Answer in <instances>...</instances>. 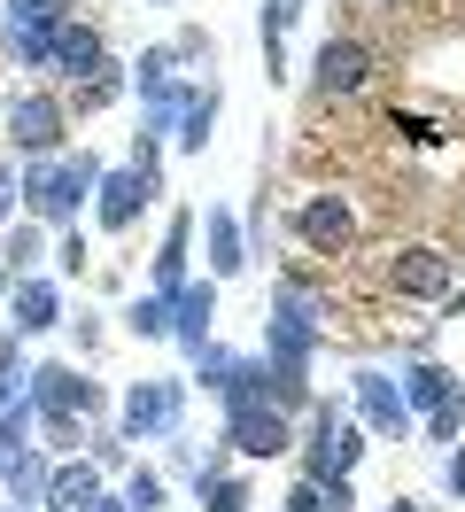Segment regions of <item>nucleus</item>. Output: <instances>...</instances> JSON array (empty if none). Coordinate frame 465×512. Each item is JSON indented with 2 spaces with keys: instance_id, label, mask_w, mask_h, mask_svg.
<instances>
[{
  "instance_id": "nucleus-1",
  "label": "nucleus",
  "mask_w": 465,
  "mask_h": 512,
  "mask_svg": "<svg viewBox=\"0 0 465 512\" xmlns=\"http://www.w3.org/2000/svg\"><path fill=\"white\" fill-rule=\"evenodd\" d=\"M93 187H101V163H93V156H78V163H39V171L24 179L31 210H39L47 225H70V218H78V202H86Z\"/></svg>"
},
{
  "instance_id": "nucleus-2",
  "label": "nucleus",
  "mask_w": 465,
  "mask_h": 512,
  "mask_svg": "<svg viewBox=\"0 0 465 512\" xmlns=\"http://www.w3.org/2000/svg\"><path fill=\"white\" fill-rule=\"evenodd\" d=\"M310 342H318V303L287 280V288H279V311H272V365L303 373V365H310Z\"/></svg>"
},
{
  "instance_id": "nucleus-3",
  "label": "nucleus",
  "mask_w": 465,
  "mask_h": 512,
  "mask_svg": "<svg viewBox=\"0 0 465 512\" xmlns=\"http://www.w3.org/2000/svg\"><path fill=\"white\" fill-rule=\"evenodd\" d=\"M233 412H225V435H233V450L241 458H279L287 450V412L279 404H264V396H225Z\"/></svg>"
},
{
  "instance_id": "nucleus-4",
  "label": "nucleus",
  "mask_w": 465,
  "mask_h": 512,
  "mask_svg": "<svg viewBox=\"0 0 465 512\" xmlns=\"http://www.w3.org/2000/svg\"><path fill=\"white\" fill-rule=\"evenodd\" d=\"M403 404H419V412L434 419V443H458L465 396H458V381H450L442 365H419V373H403Z\"/></svg>"
},
{
  "instance_id": "nucleus-5",
  "label": "nucleus",
  "mask_w": 465,
  "mask_h": 512,
  "mask_svg": "<svg viewBox=\"0 0 465 512\" xmlns=\"http://www.w3.org/2000/svg\"><path fill=\"white\" fill-rule=\"evenodd\" d=\"M365 78H372V47H365V39H326V47H318V63H310V86H318V101L357 94Z\"/></svg>"
},
{
  "instance_id": "nucleus-6",
  "label": "nucleus",
  "mask_w": 465,
  "mask_h": 512,
  "mask_svg": "<svg viewBox=\"0 0 465 512\" xmlns=\"http://www.w3.org/2000/svg\"><path fill=\"white\" fill-rule=\"evenodd\" d=\"M8 132H16L24 156H55L62 132H70V117H62V101H47V94H16L8 101Z\"/></svg>"
},
{
  "instance_id": "nucleus-7",
  "label": "nucleus",
  "mask_w": 465,
  "mask_h": 512,
  "mask_svg": "<svg viewBox=\"0 0 465 512\" xmlns=\"http://www.w3.org/2000/svg\"><path fill=\"white\" fill-rule=\"evenodd\" d=\"M179 412H186L179 381H132V396H124V435H171Z\"/></svg>"
},
{
  "instance_id": "nucleus-8",
  "label": "nucleus",
  "mask_w": 465,
  "mask_h": 512,
  "mask_svg": "<svg viewBox=\"0 0 465 512\" xmlns=\"http://www.w3.org/2000/svg\"><path fill=\"white\" fill-rule=\"evenodd\" d=\"M450 280H458V256L450 249H403V256H388V288L396 295H450Z\"/></svg>"
},
{
  "instance_id": "nucleus-9",
  "label": "nucleus",
  "mask_w": 465,
  "mask_h": 512,
  "mask_svg": "<svg viewBox=\"0 0 465 512\" xmlns=\"http://www.w3.org/2000/svg\"><path fill=\"white\" fill-rule=\"evenodd\" d=\"M357 412H365L372 435H388V443H396L403 419H411V404H403V388L388 381V373H357Z\"/></svg>"
},
{
  "instance_id": "nucleus-10",
  "label": "nucleus",
  "mask_w": 465,
  "mask_h": 512,
  "mask_svg": "<svg viewBox=\"0 0 465 512\" xmlns=\"http://www.w3.org/2000/svg\"><path fill=\"white\" fill-rule=\"evenodd\" d=\"M47 63H55L62 78H101V70H109V47H101L93 24H55V55H47Z\"/></svg>"
},
{
  "instance_id": "nucleus-11",
  "label": "nucleus",
  "mask_w": 465,
  "mask_h": 512,
  "mask_svg": "<svg viewBox=\"0 0 465 512\" xmlns=\"http://www.w3.org/2000/svg\"><path fill=\"white\" fill-rule=\"evenodd\" d=\"M31 396H39V412L55 419V427H70V419L93 404V388L70 373V365H47V373H31Z\"/></svg>"
},
{
  "instance_id": "nucleus-12",
  "label": "nucleus",
  "mask_w": 465,
  "mask_h": 512,
  "mask_svg": "<svg viewBox=\"0 0 465 512\" xmlns=\"http://www.w3.org/2000/svg\"><path fill=\"white\" fill-rule=\"evenodd\" d=\"M93 194H101V225H109V233H124V225L140 218V210H148V202H155L163 187H148L140 171H109V179H101Z\"/></svg>"
},
{
  "instance_id": "nucleus-13",
  "label": "nucleus",
  "mask_w": 465,
  "mask_h": 512,
  "mask_svg": "<svg viewBox=\"0 0 465 512\" xmlns=\"http://www.w3.org/2000/svg\"><path fill=\"white\" fill-rule=\"evenodd\" d=\"M210 319H217V280H194V288L171 295V334H179L186 350L210 342Z\"/></svg>"
},
{
  "instance_id": "nucleus-14",
  "label": "nucleus",
  "mask_w": 465,
  "mask_h": 512,
  "mask_svg": "<svg viewBox=\"0 0 465 512\" xmlns=\"http://www.w3.org/2000/svg\"><path fill=\"white\" fill-rule=\"evenodd\" d=\"M349 233H357V218H349V202H341V194L303 202V241H310V249H341Z\"/></svg>"
},
{
  "instance_id": "nucleus-15",
  "label": "nucleus",
  "mask_w": 465,
  "mask_h": 512,
  "mask_svg": "<svg viewBox=\"0 0 465 512\" xmlns=\"http://www.w3.org/2000/svg\"><path fill=\"white\" fill-rule=\"evenodd\" d=\"M62 319V295L47 280H16V334H47Z\"/></svg>"
},
{
  "instance_id": "nucleus-16",
  "label": "nucleus",
  "mask_w": 465,
  "mask_h": 512,
  "mask_svg": "<svg viewBox=\"0 0 465 512\" xmlns=\"http://www.w3.org/2000/svg\"><path fill=\"white\" fill-rule=\"evenodd\" d=\"M101 497V474L93 466H55L47 474V512H78V505H93Z\"/></svg>"
},
{
  "instance_id": "nucleus-17",
  "label": "nucleus",
  "mask_w": 465,
  "mask_h": 512,
  "mask_svg": "<svg viewBox=\"0 0 465 512\" xmlns=\"http://www.w3.org/2000/svg\"><path fill=\"white\" fill-rule=\"evenodd\" d=\"M241 264H248V233L225 218V210H210V272H217V280H233Z\"/></svg>"
},
{
  "instance_id": "nucleus-18",
  "label": "nucleus",
  "mask_w": 465,
  "mask_h": 512,
  "mask_svg": "<svg viewBox=\"0 0 465 512\" xmlns=\"http://www.w3.org/2000/svg\"><path fill=\"white\" fill-rule=\"evenodd\" d=\"M186 233H194V218H171L163 249H155V288H163V295H179V288H186Z\"/></svg>"
},
{
  "instance_id": "nucleus-19",
  "label": "nucleus",
  "mask_w": 465,
  "mask_h": 512,
  "mask_svg": "<svg viewBox=\"0 0 465 512\" xmlns=\"http://www.w3.org/2000/svg\"><path fill=\"white\" fill-rule=\"evenodd\" d=\"M210 125H217V94H186V109H179V148L186 156L210 148Z\"/></svg>"
},
{
  "instance_id": "nucleus-20",
  "label": "nucleus",
  "mask_w": 465,
  "mask_h": 512,
  "mask_svg": "<svg viewBox=\"0 0 465 512\" xmlns=\"http://www.w3.org/2000/svg\"><path fill=\"white\" fill-rule=\"evenodd\" d=\"M70 24V0H8V32H55Z\"/></svg>"
},
{
  "instance_id": "nucleus-21",
  "label": "nucleus",
  "mask_w": 465,
  "mask_h": 512,
  "mask_svg": "<svg viewBox=\"0 0 465 512\" xmlns=\"http://www.w3.org/2000/svg\"><path fill=\"white\" fill-rule=\"evenodd\" d=\"M132 334H171V295H148V303H132Z\"/></svg>"
},
{
  "instance_id": "nucleus-22",
  "label": "nucleus",
  "mask_w": 465,
  "mask_h": 512,
  "mask_svg": "<svg viewBox=\"0 0 465 512\" xmlns=\"http://www.w3.org/2000/svg\"><path fill=\"white\" fill-rule=\"evenodd\" d=\"M295 8H303V0H272V8H264V63H279V39L295 24Z\"/></svg>"
},
{
  "instance_id": "nucleus-23",
  "label": "nucleus",
  "mask_w": 465,
  "mask_h": 512,
  "mask_svg": "<svg viewBox=\"0 0 465 512\" xmlns=\"http://www.w3.org/2000/svg\"><path fill=\"white\" fill-rule=\"evenodd\" d=\"M202 497H210V512H248V489H241V481H217V474H202Z\"/></svg>"
},
{
  "instance_id": "nucleus-24",
  "label": "nucleus",
  "mask_w": 465,
  "mask_h": 512,
  "mask_svg": "<svg viewBox=\"0 0 465 512\" xmlns=\"http://www.w3.org/2000/svg\"><path fill=\"white\" fill-rule=\"evenodd\" d=\"M155 505H163V481H155V474L124 481V512H155Z\"/></svg>"
},
{
  "instance_id": "nucleus-25",
  "label": "nucleus",
  "mask_w": 465,
  "mask_h": 512,
  "mask_svg": "<svg viewBox=\"0 0 465 512\" xmlns=\"http://www.w3.org/2000/svg\"><path fill=\"white\" fill-rule=\"evenodd\" d=\"M31 256H39V233H16V241H8V249H0V264H8V272H24Z\"/></svg>"
},
{
  "instance_id": "nucleus-26",
  "label": "nucleus",
  "mask_w": 465,
  "mask_h": 512,
  "mask_svg": "<svg viewBox=\"0 0 465 512\" xmlns=\"http://www.w3.org/2000/svg\"><path fill=\"white\" fill-rule=\"evenodd\" d=\"M287 512H326V497H318V481H303V489L287 497Z\"/></svg>"
},
{
  "instance_id": "nucleus-27",
  "label": "nucleus",
  "mask_w": 465,
  "mask_h": 512,
  "mask_svg": "<svg viewBox=\"0 0 465 512\" xmlns=\"http://www.w3.org/2000/svg\"><path fill=\"white\" fill-rule=\"evenodd\" d=\"M8 202H16V163H0V218H8Z\"/></svg>"
},
{
  "instance_id": "nucleus-28",
  "label": "nucleus",
  "mask_w": 465,
  "mask_h": 512,
  "mask_svg": "<svg viewBox=\"0 0 465 512\" xmlns=\"http://www.w3.org/2000/svg\"><path fill=\"white\" fill-rule=\"evenodd\" d=\"M78 512H124V497H93V505H78Z\"/></svg>"
},
{
  "instance_id": "nucleus-29",
  "label": "nucleus",
  "mask_w": 465,
  "mask_h": 512,
  "mask_svg": "<svg viewBox=\"0 0 465 512\" xmlns=\"http://www.w3.org/2000/svg\"><path fill=\"white\" fill-rule=\"evenodd\" d=\"M450 489H465V458H450Z\"/></svg>"
},
{
  "instance_id": "nucleus-30",
  "label": "nucleus",
  "mask_w": 465,
  "mask_h": 512,
  "mask_svg": "<svg viewBox=\"0 0 465 512\" xmlns=\"http://www.w3.org/2000/svg\"><path fill=\"white\" fill-rule=\"evenodd\" d=\"M388 512H427V505H388Z\"/></svg>"
},
{
  "instance_id": "nucleus-31",
  "label": "nucleus",
  "mask_w": 465,
  "mask_h": 512,
  "mask_svg": "<svg viewBox=\"0 0 465 512\" xmlns=\"http://www.w3.org/2000/svg\"><path fill=\"white\" fill-rule=\"evenodd\" d=\"M0 295H8V264H0Z\"/></svg>"
},
{
  "instance_id": "nucleus-32",
  "label": "nucleus",
  "mask_w": 465,
  "mask_h": 512,
  "mask_svg": "<svg viewBox=\"0 0 465 512\" xmlns=\"http://www.w3.org/2000/svg\"><path fill=\"white\" fill-rule=\"evenodd\" d=\"M155 8H163V0H155Z\"/></svg>"
}]
</instances>
